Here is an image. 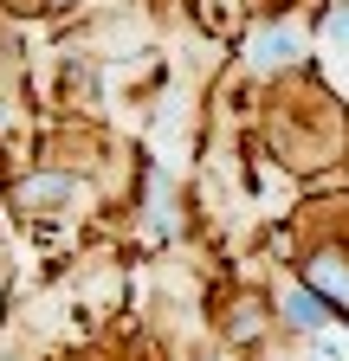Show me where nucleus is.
<instances>
[{"instance_id": "2", "label": "nucleus", "mask_w": 349, "mask_h": 361, "mask_svg": "<svg viewBox=\"0 0 349 361\" xmlns=\"http://www.w3.org/2000/svg\"><path fill=\"white\" fill-rule=\"evenodd\" d=\"M20 200H26V207H46V200H71V180H65V174L26 180V188H20Z\"/></svg>"}, {"instance_id": "3", "label": "nucleus", "mask_w": 349, "mask_h": 361, "mask_svg": "<svg viewBox=\"0 0 349 361\" xmlns=\"http://www.w3.org/2000/svg\"><path fill=\"white\" fill-rule=\"evenodd\" d=\"M285 316H291L297 329H317V323H324V303H317L311 290H291V297H285Z\"/></svg>"}, {"instance_id": "1", "label": "nucleus", "mask_w": 349, "mask_h": 361, "mask_svg": "<svg viewBox=\"0 0 349 361\" xmlns=\"http://www.w3.org/2000/svg\"><path fill=\"white\" fill-rule=\"evenodd\" d=\"M285 59H297V39H291V32H259V39H252V65H259V71H272V65H285Z\"/></svg>"}, {"instance_id": "5", "label": "nucleus", "mask_w": 349, "mask_h": 361, "mask_svg": "<svg viewBox=\"0 0 349 361\" xmlns=\"http://www.w3.org/2000/svg\"><path fill=\"white\" fill-rule=\"evenodd\" d=\"M330 45H349V7H343V13H330Z\"/></svg>"}, {"instance_id": "4", "label": "nucleus", "mask_w": 349, "mask_h": 361, "mask_svg": "<svg viewBox=\"0 0 349 361\" xmlns=\"http://www.w3.org/2000/svg\"><path fill=\"white\" fill-rule=\"evenodd\" d=\"M311 278H317L330 297H343V303H349V271H343L336 258H317V264H311Z\"/></svg>"}]
</instances>
